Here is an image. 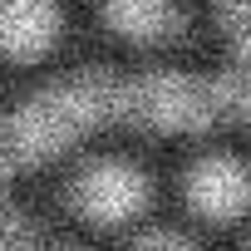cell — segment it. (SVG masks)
Listing matches in <instances>:
<instances>
[{
	"label": "cell",
	"mask_w": 251,
	"mask_h": 251,
	"mask_svg": "<svg viewBox=\"0 0 251 251\" xmlns=\"http://www.w3.org/2000/svg\"><path fill=\"white\" fill-rule=\"evenodd\" d=\"M128 251H207V246H202V236H197V226H192V222H187V226L148 222V226H138V231H133Z\"/></svg>",
	"instance_id": "5b68a950"
},
{
	"label": "cell",
	"mask_w": 251,
	"mask_h": 251,
	"mask_svg": "<svg viewBox=\"0 0 251 251\" xmlns=\"http://www.w3.org/2000/svg\"><path fill=\"white\" fill-rule=\"evenodd\" d=\"M177 202L197 231H217V236L246 231L251 226V153L226 138H207L177 173Z\"/></svg>",
	"instance_id": "6da1fadb"
},
{
	"label": "cell",
	"mask_w": 251,
	"mask_h": 251,
	"mask_svg": "<svg viewBox=\"0 0 251 251\" xmlns=\"http://www.w3.org/2000/svg\"><path fill=\"white\" fill-rule=\"evenodd\" d=\"M0 251H40V231L30 217L0 207Z\"/></svg>",
	"instance_id": "8992f818"
},
{
	"label": "cell",
	"mask_w": 251,
	"mask_h": 251,
	"mask_svg": "<svg viewBox=\"0 0 251 251\" xmlns=\"http://www.w3.org/2000/svg\"><path fill=\"white\" fill-rule=\"evenodd\" d=\"M241 251H251V241H246V246H241Z\"/></svg>",
	"instance_id": "ba28073f"
},
{
	"label": "cell",
	"mask_w": 251,
	"mask_h": 251,
	"mask_svg": "<svg viewBox=\"0 0 251 251\" xmlns=\"http://www.w3.org/2000/svg\"><path fill=\"white\" fill-rule=\"evenodd\" d=\"M94 10L99 25L128 50H173L192 30L182 0H94Z\"/></svg>",
	"instance_id": "3957f363"
},
{
	"label": "cell",
	"mask_w": 251,
	"mask_h": 251,
	"mask_svg": "<svg viewBox=\"0 0 251 251\" xmlns=\"http://www.w3.org/2000/svg\"><path fill=\"white\" fill-rule=\"evenodd\" d=\"M59 251H79V246H59Z\"/></svg>",
	"instance_id": "52a82bcc"
},
{
	"label": "cell",
	"mask_w": 251,
	"mask_h": 251,
	"mask_svg": "<svg viewBox=\"0 0 251 251\" xmlns=\"http://www.w3.org/2000/svg\"><path fill=\"white\" fill-rule=\"evenodd\" d=\"M64 202L69 212L94 226V231H138L153 217L158 202V182L138 158L123 153H99L89 163H79L64 182Z\"/></svg>",
	"instance_id": "7a4b0ae2"
},
{
	"label": "cell",
	"mask_w": 251,
	"mask_h": 251,
	"mask_svg": "<svg viewBox=\"0 0 251 251\" xmlns=\"http://www.w3.org/2000/svg\"><path fill=\"white\" fill-rule=\"evenodd\" d=\"M64 40V5L59 0H0V59L5 64H40Z\"/></svg>",
	"instance_id": "277c9868"
}]
</instances>
